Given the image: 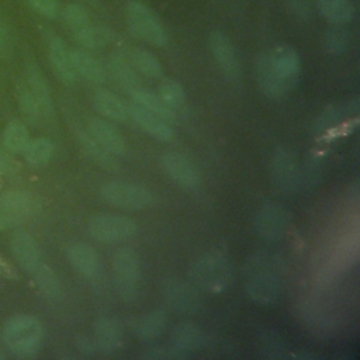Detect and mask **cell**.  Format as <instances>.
<instances>
[{
  "label": "cell",
  "mask_w": 360,
  "mask_h": 360,
  "mask_svg": "<svg viewBox=\"0 0 360 360\" xmlns=\"http://www.w3.org/2000/svg\"><path fill=\"white\" fill-rule=\"evenodd\" d=\"M300 73V55L288 45H278L260 53L256 62L257 86L269 98H281L294 90Z\"/></svg>",
  "instance_id": "6da1fadb"
},
{
  "label": "cell",
  "mask_w": 360,
  "mask_h": 360,
  "mask_svg": "<svg viewBox=\"0 0 360 360\" xmlns=\"http://www.w3.org/2000/svg\"><path fill=\"white\" fill-rule=\"evenodd\" d=\"M283 260L280 256L260 250L246 259V294L257 305H273L281 295Z\"/></svg>",
  "instance_id": "7a4b0ae2"
},
{
  "label": "cell",
  "mask_w": 360,
  "mask_h": 360,
  "mask_svg": "<svg viewBox=\"0 0 360 360\" xmlns=\"http://www.w3.org/2000/svg\"><path fill=\"white\" fill-rule=\"evenodd\" d=\"M232 278V264L219 250L202 253L191 263L188 270L190 284L208 294L224 292L231 285Z\"/></svg>",
  "instance_id": "3957f363"
},
{
  "label": "cell",
  "mask_w": 360,
  "mask_h": 360,
  "mask_svg": "<svg viewBox=\"0 0 360 360\" xmlns=\"http://www.w3.org/2000/svg\"><path fill=\"white\" fill-rule=\"evenodd\" d=\"M125 18L128 30L135 38L159 48L166 45L167 35L162 22L143 3L138 0L128 1L125 7Z\"/></svg>",
  "instance_id": "277c9868"
},
{
  "label": "cell",
  "mask_w": 360,
  "mask_h": 360,
  "mask_svg": "<svg viewBox=\"0 0 360 360\" xmlns=\"http://www.w3.org/2000/svg\"><path fill=\"white\" fill-rule=\"evenodd\" d=\"M98 194L107 204L127 211H142L153 202V194L148 187L131 181H105L100 186Z\"/></svg>",
  "instance_id": "5b68a950"
},
{
  "label": "cell",
  "mask_w": 360,
  "mask_h": 360,
  "mask_svg": "<svg viewBox=\"0 0 360 360\" xmlns=\"http://www.w3.org/2000/svg\"><path fill=\"white\" fill-rule=\"evenodd\" d=\"M111 267L120 298L125 302L136 300L141 278V262L138 255L129 248H122L114 253Z\"/></svg>",
  "instance_id": "8992f818"
},
{
  "label": "cell",
  "mask_w": 360,
  "mask_h": 360,
  "mask_svg": "<svg viewBox=\"0 0 360 360\" xmlns=\"http://www.w3.org/2000/svg\"><path fill=\"white\" fill-rule=\"evenodd\" d=\"M3 336L13 352L27 354L34 352L41 343L44 328L34 316L17 315L6 322Z\"/></svg>",
  "instance_id": "52a82bcc"
},
{
  "label": "cell",
  "mask_w": 360,
  "mask_h": 360,
  "mask_svg": "<svg viewBox=\"0 0 360 360\" xmlns=\"http://www.w3.org/2000/svg\"><path fill=\"white\" fill-rule=\"evenodd\" d=\"M87 231L98 242L115 243L135 236L138 224L127 215L98 212L89 218Z\"/></svg>",
  "instance_id": "ba28073f"
},
{
  "label": "cell",
  "mask_w": 360,
  "mask_h": 360,
  "mask_svg": "<svg viewBox=\"0 0 360 360\" xmlns=\"http://www.w3.org/2000/svg\"><path fill=\"white\" fill-rule=\"evenodd\" d=\"M291 219L292 217L287 207L271 201L259 207L253 218V228L259 238L276 242L285 236Z\"/></svg>",
  "instance_id": "9c48e42d"
},
{
  "label": "cell",
  "mask_w": 360,
  "mask_h": 360,
  "mask_svg": "<svg viewBox=\"0 0 360 360\" xmlns=\"http://www.w3.org/2000/svg\"><path fill=\"white\" fill-rule=\"evenodd\" d=\"M162 294L166 305L177 314H195L201 309V298L197 288L179 278H167L163 283Z\"/></svg>",
  "instance_id": "30bf717a"
},
{
  "label": "cell",
  "mask_w": 360,
  "mask_h": 360,
  "mask_svg": "<svg viewBox=\"0 0 360 360\" xmlns=\"http://www.w3.org/2000/svg\"><path fill=\"white\" fill-rule=\"evenodd\" d=\"M271 179L274 186L285 193L292 194L300 186V166L295 155L285 146L276 149L271 159Z\"/></svg>",
  "instance_id": "8fae6325"
},
{
  "label": "cell",
  "mask_w": 360,
  "mask_h": 360,
  "mask_svg": "<svg viewBox=\"0 0 360 360\" xmlns=\"http://www.w3.org/2000/svg\"><path fill=\"white\" fill-rule=\"evenodd\" d=\"M160 165L167 177L184 188H195L201 183V174L197 166L181 152L169 150L160 158Z\"/></svg>",
  "instance_id": "7c38bea8"
},
{
  "label": "cell",
  "mask_w": 360,
  "mask_h": 360,
  "mask_svg": "<svg viewBox=\"0 0 360 360\" xmlns=\"http://www.w3.org/2000/svg\"><path fill=\"white\" fill-rule=\"evenodd\" d=\"M86 131L89 135L110 155L121 156L127 150V141L121 131L103 117H91L87 121Z\"/></svg>",
  "instance_id": "4fadbf2b"
},
{
  "label": "cell",
  "mask_w": 360,
  "mask_h": 360,
  "mask_svg": "<svg viewBox=\"0 0 360 360\" xmlns=\"http://www.w3.org/2000/svg\"><path fill=\"white\" fill-rule=\"evenodd\" d=\"M210 48L214 59L217 60L224 75L228 76L231 80H239L240 65L229 38L225 34L215 31L210 35Z\"/></svg>",
  "instance_id": "5bb4252c"
},
{
  "label": "cell",
  "mask_w": 360,
  "mask_h": 360,
  "mask_svg": "<svg viewBox=\"0 0 360 360\" xmlns=\"http://www.w3.org/2000/svg\"><path fill=\"white\" fill-rule=\"evenodd\" d=\"M202 333L198 326L190 321L179 322L170 333V349L177 359H186L200 349Z\"/></svg>",
  "instance_id": "9a60e30c"
},
{
  "label": "cell",
  "mask_w": 360,
  "mask_h": 360,
  "mask_svg": "<svg viewBox=\"0 0 360 360\" xmlns=\"http://www.w3.org/2000/svg\"><path fill=\"white\" fill-rule=\"evenodd\" d=\"M124 339L121 322L114 316H100L94 323V342L97 350L105 354L120 350Z\"/></svg>",
  "instance_id": "2e32d148"
},
{
  "label": "cell",
  "mask_w": 360,
  "mask_h": 360,
  "mask_svg": "<svg viewBox=\"0 0 360 360\" xmlns=\"http://www.w3.org/2000/svg\"><path fill=\"white\" fill-rule=\"evenodd\" d=\"M128 107H129V118H132V121L143 132H146L148 135H150L152 138L160 142H169L173 139L174 131L169 122L163 121L158 115L149 112L148 110L142 108L135 103L128 104Z\"/></svg>",
  "instance_id": "e0dca14e"
},
{
  "label": "cell",
  "mask_w": 360,
  "mask_h": 360,
  "mask_svg": "<svg viewBox=\"0 0 360 360\" xmlns=\"http://www.w3.org/2000/svg\"><path fill=\"white\" fill-rule=\"evenodd\" d=\"M48 58H49V63L52 66V70H53L56 79L66 86L73 84L77 75L73 69L69 49L66 48L65 42L59 37L53 35L49 39Z\"/></svg>",
  "instance_id": "ac0fdd59"
},
{
  "label": "cell",
  "mask_w": 360,
  "mask_h": 360,
  "mask_svg": "<svg viewBox=\"0 0 360 360\" xmlns=\"http://www.w3.org/2000/svg\"><path fill=\"white\" fill-rule=\"evenodd\" d=\"M66 259L70 266L84 277H94L100 271V257L87 243L75 242L66 246Z\"/></svg>",
  "instance_id": "d6986e66"
},
{
  "label": "cell",
  "mask_w": 360,
  "mask_h": 360,
  "mask_svg": "<svg viewBox=\"0 0 360 360\" xmlns=\"http://www.w3.org/2000/svg\"><path fill=\"white\" fill-rule=\"evenodd\" d=\"M69 53L76 75H80L84 80L93 84H104L107 82V69L94 55L79 48L69 49Z\"/></svg>",
  "instance_id": "ffe728a7"
},
{
  "label": "cell",
  "mask_w": 360,
  "mask_h": 360,
  "mask_svg": "<svg viewBox=\"0 0 360 360\" xmlns=\"http://www.w3.org/2000/svg\"><path fill=\"white\" fill-rule=\"evenodd\" d=\"M93 105L96 111L105 120L121 122L129 118L128 104L110 90L97 89L93 93Z\"/></svg>",
  "instance_id": "44dd1931"
},
{
  "label": "cell",
  "mask_w": 360,
  "mask_h": 360,
  "mask_svg": "<svg viewBox=\"0 0 360 360\" xmlns=\"http://www.w3.org/2000/svg\"><path fill=\"white\" fill-rule=\"evenodd\" d=\"M11 250L14 257L24 270L34 273L41 266L39 249L32 236L28 235L27 232L20 231L13 235Z\"/></svg>",
  "instance_id": "7402d4cb"
},
{
  "label": "cell",
  "mask_w": 360,
  "mask_h": 360,
  "mask_svg": "<svg viewBox=\"0 0 360 360\" xmlns=\"http://www.w3.org/2000/svg\"><path fill=\"white\" fill-rule=\"evenodd\" d=\"M107 73L115 80V83L128 93L142 87L139 73L134 69L128 58L122 53H112L107 63Z\"/></svg>",
  "instance_id": "603a6c76"
},
{
  "label": "cell",
  "mask_w": 360,
  "mask_h": 360,
  "mask_svg": "<svg viewBox=\"0 0 360 360\" xmlns=\"http://www.w3.org/2000/svg\"><path fill=\"white\" fill-rule=\"evenodd\" d=\"M167 312L165 309H153L143 314L135 323V336L143 343H149L162 336L167 326Z\"/></svg>",
  "instance_id": "cb8c5ba5"
},
{
  "label": "cell",
  "mask_w": 360,
  "mask_h": 360,
  "mask_svg": "<svg viewBox=\"0 0 360 360\" xmlns=\"http://www.w3.org/2000/svg\"><path fill=\"white\" fill-rule=\"evenodd\" d=\"M25 83L39 107L42 118L52 117L53 115V103H52L51 91H49V87L44 79L42 73L37 69L35 65L28 66Z\"/></svg>",
  "instance_id": "d4e9b609"
},
{
  "label": "cell",
  "mask_w": 360,
  "mask_h": 360,
  "mask_svg": "<svg viewBox=\"0 0 360 360\" xmlns=\"http://www.w3.org/2000/svg\"><path fill=\"white\" fill-rule=\"evenodd\" d=\"M129 96H131V103L141 105L142 108L158 115L159 118L169 122L170 125L177 121L174 110H172L169 105H166L156 93H152L143 87H139V89L131 91Z\"/></svg>",
  "instance_id": "484cf974"
},
{
  "label": "cell",
  "mask_w": 360,
  "mask_h": 360,
  "mask_svg": "<svg viewBox=\"0 0 360 360\" xmlns=\"http://www.w3.org/2000/svg\"><path fill=\"white\" fill-rule=\"evenodd\" d=\"M39 207L38 200L25 191H6L0 195V208L8 215H30Z\"/></svg>",
  "instance_id": "4316f807"
},
{
  "label": "cell",
  "mask_w": 360,
  "mask_h": 360,
  "mask_svg": "<svg viewBox=\"0 0 360 360\" xmlns=\"http://www.w3.org/2000/svg\"><path fill=\"white\" fill-rule=\"evenodd\" d=\"M75 135L77 138V142L83 152L86 153L87 158H90L93 162H96L98 166L108 169V170H115L118 167V162L115 156L107 153L86 131V128H76Z\"/></svg>",
  "instance_id": "83f0119b"
},
{
  "label": "cell",
  "mask_w": 360,
  "mask_h": 360,
  "mask_svg": "<svg viewBox=\"0 0 360 360\" xmlns=\"http://www.w3.org/2000/svg\"><path fill=\"white\" fill-rule=\"evenodd\" d=\"M73 32V39L76 44L87 48V49H98L114 39V32L104 25H91L90 22L86 24L84 27L72 31Z\"/></svg>",
  "instance_id": "f1b7e54d"
},
{
  "label": "cell",
  "mask_w": 360,
  "mask_h": 360,
  "mask_svg": "<svg viewBox=\"0 0 360 360\" xmlns=\"http://www.w3.org/2000/svg\"><path fill=\"white\" fill-rule=\"evenodd\" d=\"M319 14L333 25H343L352 21L354 7L350 0H316Z\"/></svg>",
  "instance_id": "f546056e"
},
{
  "label": "cell",
  "mask_w": 360,
  "mask_h": 360,
  "mask_svg": "<svg viewBox=\"0 0 360 360\" xmlns=\"http://www.w3.org/2000/svg\"><path fill=\"white\" fill-rule=\"evenodd\" d=\"M127 58L138 73L150 79H160L163 76V66L152 52L142 48H135Z\"/></svg>",
  "instance_id": "4dcf8cb0"
},
{
  "label": "cell",
  "mask_w": 360,
  "mask_h": 360,
  "mask_svg": "<svg viewBox=\"0 0 360 360\" xmlns=\"http://www.w3.org/2000/svg\"><path fill=\"white\" fill-rule=\"evenodd\" d=\"M28 141H30V132L27 127L20 121H11L3 132L4 146L14 153L22 152Z\"/></svg>",
  "instance_id": "1f68e13d"
},
{
  "label": "cell",
  "mask_w": 360,
  "mask_h": 360,
  "mask_svg": "<svg viewBox=\"0 0 360 360\" xmlns=\"http://www.w3.org/2000/svg\"><path fill=\"white\" fill-rule=\"evenodd\" d=\"M53 143L46 138H35L30 139L22 153L27 162L31 165H42L46 163L53 155Z\"/></svg>",
  "instance_id": "d6a6232c"
},
{
  "label": "cell",
  "mask_w": 360,
  "mask_h": 360,
  "mask_svg": "<svg viewBox=\"0 0 360 360\" xmlns=\"http://www.w3.org/2000/svg\"><path fill=\"white\" fill-rule=\"evenodd\" d=\"M35 283L41 294L49 300H55L60 295V284L56 274L48 266L41 264L35 271Z\"/></svg>",
  "instance_id": "836d02e7"
},
{
  "label": "cell",
  "mask_w": 360,
  "mask_h": 360,
  "mask_svg": "<svg viewBox=\"0 0 360 360\" xmlns=\"http://www.w3.org/2000/svg\"><path fill=\"white\" fill-rule=\"evenodd\" d=\"M162 101L169 105L172 110H177L180 108L184 101H186V91H184V87L173 80V79H165L160 84H159V89H158V93H156Z\"/></svg>",
  "instance_id": "e575fe53"
},
{
  "label": "cell",
  "mask_w": 360,
  "mask_h": 360,
  "mask_svg": "<svg viewBox=\"0 0 360 360\" xmlns=\"http://www.w3.org/2000/svg\"><path fill=\"white\" fill-rule=\"evenodd\" d=\"M349 39H350L349 32L345 28H342V25H336L335 28H330L329 31L325 32L323 45L328 52L339 55L346 51L349 45Z\"/></svg>",
  "instance_id": "d590c367"
},
{
  "label": "cell",
  "mask_w": 360,
  "mask_h": 360,
  "mask_svg": "<svg viewBox=\"0 0 360 360\" xmlns=\"http://www.w3.org/2000/svg\"><path fill=\"white\" fill-rule=\"evenodd\" d=\"M18 103H20V108L24 112V115L32 121V122H38L42 115L39 111V107L35 101V98L32 97L27 83H21L18 87Z\"/></svg>",
  "instance_id": "8d00e7d4"
},
{
  "label": "cell",
  "mask_w": 360,
  "mask_h": 360,
  "mask_svg": "<svg viewBox=\"0 0 360 360\" xmlns=\"http://www.w3.org/2000/svg\"><path fill=\"white\" fill-rule=\"evenodd\" d=\"M62 20L68 28L76 31L89 24V15L86 10L77 4H69L62 11Z\"/></svg>",
  "instance_id": "74e56055"
},
{
  "label": "cell",
  "mask_w": 360,
  "mask_h": 360,
  "mask_svg": "<svg viewBox=\"0 0 360 360\" xmlns=\"http://www.w3.org/2000/svg\"><path fill=\"white\" fill-rule=\"evenodd\" d=\"M31 7L45 17L55 18L59 14V6L56 0H30Z\"/></svg>",
  "instance_id": "f35d334b"
},
{
  "label": "cell",
  "mask_w": 360,
  "mask_h": 360,
  "mask_svg": "<svg viewBox=\"0 0 360 360\" xmlns=\"http://www.w3.org/2000/svg\"><path fill=\"white\" fill-rule=\"evenodd\" d=\"M141 357L143 359H152V360H169V359H176V354L170 349V346H153L145 350Z\"/></svg>",
  "instance_id": "ab89813d"
},
{
  "label": "cell",
  "mask_w": 360,
  "mask_h": 360,
  "mask_svg": "<svg viewBox=\"0 0 360 360\" xmlns=\"http://www.w3.org/2000/svg\"><path fill=\"white\" fill-rule=\"evenodd\" d=\"M11 51V31L7 22L0 18V58L8 55Z\"/></svg>",
  "instance_id": "60d3db41"
},
{
  "label": "cell",
  "mask_w": 360,
  "mask_h": 360,
  "mask_svg": "<svg viewBox=\"0 0 360 360\" xmlns=\"http://www.w3.org/2000/svg\"><path fill=\"white\" fill-rule=\"evenodd\" d=\"M291 7H294L295 13L305 15L308 13V0H290Z\"/></svg>",
  "instance_id": "b9f144b4"
},
{
  "label": "cell",
  "mask_w": 360,
  "mask_h": 360,
  "mask_svg": "<svg viewBox=\"0 0 360 360\" xmlns=\"http://www.w3.org/2000/svg\"><path fill=\"white\" fill-rule=\"evenodd\" d=\"M14 224V219L10 217V215H4V214H0V231L1 229H6L8 228L10 225Z\"/></svg>",
  "instance_id": "7bdbcfd3"
}]
</instances>
